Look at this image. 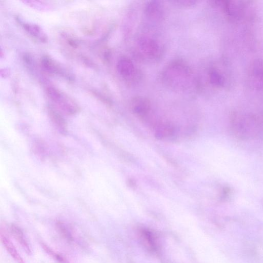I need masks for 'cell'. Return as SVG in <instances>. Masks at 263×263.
<instances>
[{"label": "cell", "instance_id": "cell-2", "mask_svg": "<svg viewBox=\"0 0 263 263\" xmlns=\"http://www.w3.org/2000/svg\"><path fill=\"white\" fill-rule=\"evenodd\" d=\"M46 93L49 99L65 113L74 115L79 111V106L70 97L56 87L48 85L46 87Z\"/></svg>", "mask_w": 263, "mask_h": 263}, {"label": "cell", "instance_id": "cell-6", "mask_svg": "<svg viewBox=\"0 0 263 263\" xmlns=\"http://www.w3.org/2000/svg\"><path fill=\"white\" fill-rule=\"evenodd\" d=\"M131 105L133 112L141 118L148 115L151 110L149 101L141 96L135 97L131 101Z\"/></svg>", "mask_w": 263, "mask_h": 263}, {"label": "cell", "instance_id": "cell-11", "mask_svg": "<svg viewBox=\"0 0 263 263\" xmlns=\"http://www.w3.org/2000/svg\"><path fill=\"white\" fill-rule=\"evenodd\" d=\"M145 12L149 17L154 19H160L163 14L162 7L157 1L150 2L146 6Z\"/></svg>", "mask_w": 263, "mask_h": 263}, {"label": "cell", "instance_id": "cell-8", "mask_svg": "<svg viewBox=\"0 0 263 263\" xmlns=\"http://www.w3.org/2000/svg\"><path fill=\"white\" fill-rule=\"evenodd\" d=\"M12 235L28 255H32V249L26 239L22 229L15 225H12L10 228Z\"/></svg>", "mask_w": 263, "mask_h": 263}, {"label": "cell", "instance_id": "cell-12", "mask_svg": "<svg viewBox=\"0 0 263 263\" xmlns=\"http://www.w3.org/2000/svg\"><path fill=\"white\" fill-rule=\"evenodd\" d=\"M173 127L170 124L160 123L156 128L155 136L159 139H166L173 134Z\"/></svg>", "mask_w": 263, "mask_h": 263}, {"label": "cell", "instance_id": "cell-15", "mask_svg": "<svg viewBox=\"0 0 263 263\" xmlns=\"http://www.w3.org/2000/svg\"><path fill=\"white\" fill-rule=\"evenodd\" d=\"M42 246L44 250L47 253V254L50 256L57 263H70L65 258L60 254V253L55 252L51 247L47 246L46 243H42Z\"/></svg>", "mask_w": 263, "mask_h": 263}, {"label": "cell", "instance_id": "cell-1", "mask_svg": "<svg viewBox=\"0 0 263 263\" xmlns=\"http://www.w3.org/2000/svg\"><path fill=\"white\" fill-rule=\"evenodd\" d=\"M162 76L164 83L175 90H187L191 82L192 73L189 67L180 61L170 63Z\"/></svg>", "mask_w": 263, "mask_h": 263}, {"label": "cell", "instance_id": "cell-7", "mask_svg": "<svg viewBox=\"0 0 263 263\" xmlns=\"http://www.w3.org/2000/svg\"><path fill=\"white\" fill-rule=\"evenodd\" d=\"M117 69L124 79H131L135 73V68L132 61L127 58H122L117 64Z\"/></svg>", "mask_w": 263, "mask_h": 263}, {"label": "cell", "instance_id": "cell-13", "mask_svg": "<svg viewBox=\"0 0 263 263\" xmlns=\"http://www.w3.org/2000/svg\"><path fill=\"white\" fill-rule=\"evenodd\" d=\"M48 112H49L52 120L58 127L62 131H65L66 125L61 114L51 106H48Z\"/></svg>", "mask_w": 263, "mask_h": 263}, {"label": "cell", "instance_id": "cell-4", "mask_svg": "<svg viewBox=\"0 0 263 263\" xmlns=\"http://www.w3.org/2000/svg\"><path fill=\"white\" fill-rule=\"evenodd\" d=\"M41 63L43 69L47 72L60 75L70 81L74 80V77L71 73L68 72L61 65L57 63L49 56H45L42 57Z\"/></svg>", "mask_w": 263, "mask_h": 263}, {"label": "cell", "instance_id": "cell-16", "mask_svg": "<svg viewBox=\"0 0 263 263\" xmlns=\"http://www.w3.org/2000/svg\"><path fill=\"white\" fill-rule=\"evenodd\" d=\"M175 2H177L180 4V5L186 7L191 6L194 5V4L196 3V1H179Z\"/></svg>", "mask_w": 263, "mask_h": 263}, {"label": "cell", "instance_id": "cell-5", "mask_svg": "<svg viewBox=\"0 0 263 263\" xmlns=\"http://www.w3.org/2000/svg\"><path fill=\"white\" fill-rule=\"evenodd\" d=\"M16 21L32 37L42 43L47 42L48 37L41 26L36 24L25 22L19 17H16Z\"/></svg>", "mask_w": 263, "mask_h": 263}, {"label": "cell", "instance_id": "cell-10", "mask_svg": "<svg viewBox=\"0 0 263 263\" xmlns=\"http://www.w3.org/2000/svg\"><path fill=\"white\" fill-rule=\"evenodd\" d=\"M140 235L146 247L151 251H158V243L157 240L151 231L148 229H142L140 231Z\"/></svg>", "mask_w": 263, "mask_h": 263}, {"label": "cell", "instance_id": "cell-14", "mask_svg": "<svg viewBox=\"0 0 263 263\" xmlns=\"http://www.w3.org/2000/svg\"><path fill=\"white\" fill-rule=\"evenodd\" d=\"M56 227L58 232H60L61 236L66 240V241L70 242L74 241L73 233L71 229L64 223L62 222H57Z\"/></svg>", "mask_w": 263, "mask_h": 263}, {"label": "cell", "instance_id": "cell-3", "mask_svg": "<svg viewBox=\"0 0 263 263\" xmlns=\"http://www.w3.org/2000/svg\"><path fill=\"white\" fill-rule=\"evenodd\" d=\"M139 47L141 53L151 59L158 58L161 55L159 44L151 38L141 37L139 41Z\"/></svg>", "mask_w": 263, "mask_h": 263}, {"label": "cell", "instance_id": "cell-9", "mask_svg": "<svg viewBox=\"0 0 263 263\" xmlns=\"http://www.w3.org/2000/svg\"><path fill=\"white\" fill-rule=\"evenodd\" d=\"M1 241L4 246L9 254L18 263H24V261L22 257L19 254L14 243L6 235L3 230H1Z\"/></svg>", "mask_w": 263, "mask_h": 263}]
</instances>
